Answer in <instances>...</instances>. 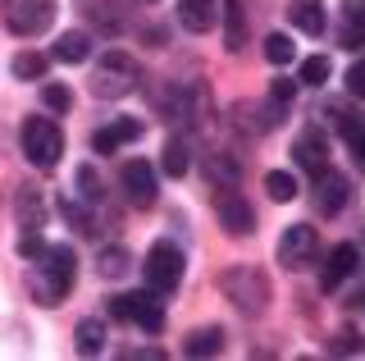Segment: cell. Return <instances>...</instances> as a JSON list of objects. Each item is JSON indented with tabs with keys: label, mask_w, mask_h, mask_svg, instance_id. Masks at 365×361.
<instances>
[{
	"label": "cell",
	"mask_w": 365,
	"mask_h": 361,
	"mask_svg": "<svg viewBox=\"0 0 365 361\" xmlns=\"http://www.w3.org/2000/svg\"><path fill=\"white\" fill-rule=\"evenodd\" d=\"M182 252L174 243H151V252H146V261H142V279H146V288H155V293H174L182 284Z\"/></svg>",
	"instance_id": "52a82bcc"
},
{
	"label": "cell",
	"mask_w": 365,
	"mask_h": 361,
	"mask_svg": "<svg viewBox=\"0 0 365 361\" xmlns=\"http://www.w3.org/2000/svg\"><path fill=\"white\" fill-rule=\"evenodd\" d=\"M224 24H228V32H224L228 51H242L247 46V28H242V5H237V0H224Z\"/></svg>",
	"instance_id": "cb8c5ba5"
},
{
	"label": "cell",
	"mask_w": 365,
	"mask_h": 361,
	"mask_svg": "<svg viewBox=\"0 0 365 361\" xmlns=\"http://www.w3.org/2000/svg\"><path fill=\"white\" fill-rule=\"evenodd\" d=\"M302 83H311V87H324L329 83V60H324V55L302 60Z\"/></svg>",
	"instance_id": "f1b7e54d"
},
{
	"label": "cell",
	"mask_w": 365,
	"mask_h": 361,
	"mask_svg": "<svg viewBox=\"0 0 365 361\" xmlns=\"http://www.w3.org/2000/svg\"><path fill=\"white\" fill-rule=\"evenodd\" d=\"M106 320H96V315H87V320H78V330H73V347L83 357H96V352H106Z\"/></svg>",
	"instance_id": "ac0fdd59"
},
{
	"label": "cell",
	"mask_w": 365,
	"mask_h": 361,
	"mask_svg": "<svg viewBox=\"0 0 365 361\" xmlns=\"http://www.w3.org/2000/svg\"><path fill=\"white\" fill-rule=\"evenodd\" d=\"M269 96H274V101H283V106H292V96H297V83H292V78H274Z\"/></svg>",
	"instance_id": "e575fe53"
},
{
	"label": "cell",
	"mask_w": 365,
	"mask_h": 361,
	"mask_svg": "<svg viewBox=\"0 0 365 361\" xmlns=\"http://www.w3.org/2000/svg\"><path fill=\"white\" fill-rule=\"evenodd\" d=\"M137 83H142V69H137L133 55H123V51H106V60L96 64V73H91V96H101V101H119V96H128Z\"/></svg>",
	"instance_id": "277c9868"
},
{
	"label": "cell",
	"mask_w": 365,
	"mask_h": 361,
	"mask_svg": "<svg viewBox=\"0 0 365 361\" xmlns=\"http://www.w3.org/2000/svg\"><path fill=\"white\" fill-rule=\"evenodd\" d=\"M19 146H23V156H28V165H37V169H55L60 165V156H64V133H60V123L55 119H23V128H19Z\"/></svg>",
	"instance_id": "3957f363"
},
{
	"label": "cell",
	"mask_w": 365,
	"mask_h": 361,
	"mask_svg": "<svg viewBox=\"0 0 365 361\" xmlns=\"http://www.w3.org/2000/svg\"><path fill=\"white\" fill-rule=\"evenodd\" d=\"M182 352L187 357H220L224 352V330L220 325H201V330H192L182 338Z\"/></svg>",
	"instance_id": "e0dca14e"
},
{
	"label": "cell",
	"mask_w": 365,
	"mask_h": 361,
	"mask_svg": "<svg viewBox=\"0 0 365 361\" xmlns=\"http://www.w3.org/2000/svg\"><path fill=\"white\" fill-rule=\"evenodd\" d=\"M51 55H55L60 64H83V60H91V37H87L83 28H73V32H64V37L55 41Z\"/></svg>",
	"instance_id": "44dd1931"
},
{
	"label": "cell",
	"mask_w": 365,
	"mask_h": 361,
	"mask_svg": "<svg viewBox=\"0 0 365 361\" xmlns=\"http://www.w3.org/2000/svg\"><path fill=\"white\" fill-rule=\"evenodd\" d=\"M347 92H351V96H365V55L347 69Z\"/></svg>",
	"instance_id": "d6a6232c"
},
{
	"label": "cell",
	"mask_w": 365,
	"mask_h": 361,
	"mask_svg": "<svg viewBox=\"0 0 365 361\" xmlns=\"http://www.w3.org/2000/svg\"><path fill=\"white\" fill-rule=\"evenodd\" d=\"M334 352H342V357H347V352H361L356 330H338V334H334Z\"/></svg>",
	"instance_id": "836d02e7"
},
{
	"label": "cell",
	"mask_w": 365,
	"mask_h": 361,
	"mask_svg": "<svg viewBox=\"0 0 365 361\" xmlns=\"http://www.w3.org/2000/svg\"><path fill=\"white\" fill-rule=\"evenodd\" d=\"M128 261H133V256L123 252V247H101V256H96V270H101V279H123V275L133 270Z\"/></svg>",
	"instance_id": "603a6c76"
},
{
	"label": "cell",
	"mask_w": 365,
	"mask_h": 361,
	"mask_svg": "<svg viewBox=\"0 0 365 361\" xmlns=\"http://www.w3.org/2000/svg\"><path fill=\"white\" fill-rule=\"evenodd\" d=\"M220 0H178V24L187 32H210L215 19L224 14V9H215Z\"/></svg>",
	"instance_id": "2e32d148"
},
{
	"label": "cell",
	"mask_w": 365,
	"mask_h": 361,
	"mask_svg": "<svg viewBox=\"0 0 365 361\" xmlns=\"http://www.w3.org/2000/svg\"><path fill=\"white\" fill-rule=\"evenodd\" d=\"M210 178H220L224 188H233V178H237V165H233V161H224V156H215V161H210Z\"/></svg>",
	"instance_id": "1f68e13d"
},
{
	"label": "cell",
	"mask_w": 365,
	"mask_h": 361,
	"mask_svg": "<svg viewBox=\"0 0 365 361\" xmlns=\"http://www.w3.org/2000/svg\"><path fill=\"white\" fill-rule=\"evenodd\" d=\"M292 156H297V165H302V169H311V174L329 169V138H324V128H306L302 138H297Z\"/></svg>",
	"instance_id": "5bb4252c"
},
{
	"label": "cell",
	"mask_w": 365,
	"mask_h": 361,
	"mask_svg": "<svg viewBox=\"0 0 365 361\" xmlns=\"http://www.w3.org/2000/svg\"><path fill=\"white\" fill-rule=\"evenodd\" d=\"M220 293L247 315H260L269 307V279L260 265H228L220 275Z\"/></svg>",
	"instance_id": "7a4b0ae2"
},
{
	"label": "cell",
	"mask_w": 365,
	"mask_h": 361,
	"mask_svg": "<svg viewBox=\"0 0 365 361\" xmlns=\"http://www.w3.org/2000/svg\"><path fill=\"white\" fill-rule=\"evenodd\" d=\"M187 165H192L187 142H182V138H169V142H165V161H160V169H165L169 178H182V174H187Z\"/></svg>",
	"instance_id": "7402d4cb"
},
{
	"label": "cell",
	"mask_w": 365,
	"mask_h": 361,
	"mask_svg": "<svg viewBox=\"0 0 365 361\" xmlns=\"http://www.w3.org/2000/svg\"><path fill=\"white\" fill-rule=\"evenodd\" d=\"M160 298H165V293H155V288H146V293H123V298L110 302V311L119 315V320L137 325L142 334H160V330H165V307H160Z\"/></svg>",
	"instance_id": "8992f818"
},
{
	"label": "cell",
	"mask_w": 365,
	"mask_h": 361,
	"mask_svg": "<svg viewBox=\"0 0 365 361\" xmlns=\"http://www.w3.org/2000/svg\"><path fill=\"white\" fill-rule=\"evenodd\" d=\"M41 252H46L41 233H37V229H23V238H19V256H28V261H32V256H41Z\"/></svg>",
	"instance_id": "4dcf8cb0"
},
{
	"label": "cell",
	"mask_w": 365,
	"mask_h": 361,
	"mask_svg": "<svg viewBox=\"0 0 365 361\" xmlns=\"http://www.w3.org/2000/svg\"><path fill=\"white\" fill-rule=\"evenodd\" d=\"M315 206L324 210V215H338V210L347 206V178H342L338 169H319L315 174Z\"/></svg>",
	"instance_id": "4fadbf2b"
},
{
	"label": "cell",
	"mask_w": 365,
	"mask_h": 361,
	"mask_svg": "<svg viewBox=\"0 0 365 361\" xmlns=\"http://www.w3.org/2000/svg\"><path fill=\"white\" fill-rule=\"evenodd\" d=\"M119 183H123V193H128L133 206H155V197H160V183H155V169L146 165V161H128L119 169Z\"/></svg>",
	"instance_id": "30bf717a"
},
{
	"label": "cell",
	"mask_w": 365,
	"mask_h": 361,
	"mask_svg": "<svg viewBox=\"0 0 365 361\" xmlns=\"http://www.w3.org/2000/svg\"><path fill=\"white\" fill-rule=\"evenodd\" d=\"M215 215H220L228 238H247V233H256V210H251V201L237 197L233 188H220V193H215Z\"/></svg>",
	"instance_id": "ba28073f"
},
{
	"label": "cell",
	"mask_w": 365,
	"mask_h": 361,
	"mask_svg": "<svg viewBox=\"0 0 365 361\" xmlns=\"http://www.w3.org/2000/svg\"><path fill=\"white\" fill-rule=\"evenodd\" d=\"M14 215H19V229H41V220H46V201L37 188H19V197H14Z\"/></svg>",
	"instance_id": "ffe728a7"
},
{
	"label": "cell",
	"mask_w": 365,
	"mask_h": 361,
	"mask_svg": "<svg viewBox=\"0 0 365 361\" xmlns=\"http://www.w3.org/2000/svg\"><path fill=\"white\" fill-rule=\"evenodd\" d=\"M356 265H361V247H356V243H338L334 252L324 256V270H319V284H324V288H338L347 275H356Z\"/></svg>",
	"instance_id": "7c38bea8"
},
{
	"label": "cell",
	"mask_w": 365,
	"mask_h": 361,
	"mask_svg": "<svg viewBox=\"0 0 365 361\" xmlns=\"http://www.w3.org/2000/svg\"><path fill=\"white\" fill-rule=\"evenodd\" d=\"M288 19H292L297 32H306V37H324V28H329L324 0H292V5H288Z\"/></svg>",
	"instance_id": "9a60e30c"
},
{
	"label": "cell",
	"mask_w": 365,
	"mask_h": 361,
	"mask_svg": "<svg viewBox=\"0 0 365 361\" xmlns=\"http://www.w3.org/2000/svg\"><path fill=\"white\" fill-rule=\"evenodd\" d=\"M137 138H142V119H114V123H106V128L91 133V151H96V156H114L119 146H128Z\"/></svg>",
	"instance_id": "8fae6325"
},
{
	"label": "cell",
	"mask_w": 365,
	"mask_h": 361,
	"mask_svg": "<svg viewBox=\"0 0 365 361\" xmlns=\"http://www.w3.org/2000/svg\"><path fill=\"white\" fill-rule=\"evenodd\" d=\"M55 55H41V51H19L14 60H9V73L19 78V83H41L46 69H51Z\"/></svg>",
	"instance_id": "d6986e66"
},
{
	"label": "cell",
	"mask_w": 365,
	"mask_h": 361,
	"mask_svg": "<svg viewBox=\"0 0 365 361\" xmlns=\"http://www.w3.org/2000/svg\"><path fill=\"white\" fill-rule=\"evenodd\" d=\"M78 193H83L87 206H101V201H106V188H101V178H96L91 165H78Z\"/></svg>",
	"instance_id": "4316f807"
},
{
	"label": "cell",
	"mask_w": 365,
	"mask_h": 361,
	"mask_svg": "<svg viewBox=\"0 0 365 361\" xmlns=\"http://www.w3.org/2000/svg\"><path fill=\"white\" fill-rule=\"evenodd\" d=\"M265 193L274 201H292L297 197V178L288 174V169H269V174H265Z\"/></svg>",
	"instance_id": "d4e9b609"
},
{
	"label": "cell",
	"mask_w": 365,
	"mask_h": 361,
	"mask_svg": "<svg viewBox=\"0 0 365 361\" xmlns=\"http://www.w3.org/2000/svg\"><path fill=\"white\" fill-rule=\"evenodd\" d=\"M342 133H347V146H351V156L365 165V123H342Z\"/></svg>",
	"instance_id": "f546056e"
},
{
	"label": "cell",
	"mask_w": 365,
	"mask_h": 361,
	"mask_svg": "<svg viewBox=\"0 0 365 361\" xmlns=\"http://www.w3.org/2000/svg\"><path fill=\"white\" fill-rule=\"evenodd\" d=\"M73 284H78V256H73V247H64V243L60 247H46L37 270H32V293H37V302H41V307H55V302H60Z\"/></svg>",
	"instance_id": "6da1fadb"
},
{
	"label": "cell",
	"mask_w": 365,
	"mask_h": 361,
	"mask_svg": "<svg viewBox=\"0 0 365 361\" xmlns=\"http://www.w3.org/2000/svg\"><path fill=\"white\" fill-rule=\"evenodd\" d=\"M315 252H319V238H315L311 224H292V229H283V238H279V265L283 270H306L315 261Z\"/></svg>",
	"instance_id": "9c48e42d"
},
{
	"label": "cell",
	"mask_w": 365,
	"mask_h": 361,
	"mask_svg": "<svg viewBox=\"0 0 365 361\" xmlns=\"http://www.w3.org/2000/svg\"><path fill=\"white\" fill-rule=\"evenodd\" d=\"M0 19L14 37H41L55 24V0H0Z\"/></svg>",
	"instance_id": "5b68a950"
},
{
	"label": "cell",
	"mask_w": 365,
	"mask_h": 361,
	"mask_svg": "<svg viewBox=\"0 0 365 361\" xmlns=\"http://www.w3.org/2000/svg\"><path fill=\"white\" fill-rule=\"evenodd\" d=\"M41 106L60 115V110H68V106H73V92H68L64 83H41Z\"/></svg>",
	"instance_id": "83f0119b"
},
{
	"label": "cell",
	"mask_w": 365,
	"mask_h": 361,
	"mask_svg": "<svg viewBox=\"0 0 365 361\" xmlns=\"http://www.w3.org/2000/svg\"><path fill=\"white\" fill-rule=\"evenodd\" d=\"M292 55H297V46H292L288 32H269L265 37V60L269 64H292Z\"/></svg>",
	"instance_id": "484cf974"
}]
</instances>
